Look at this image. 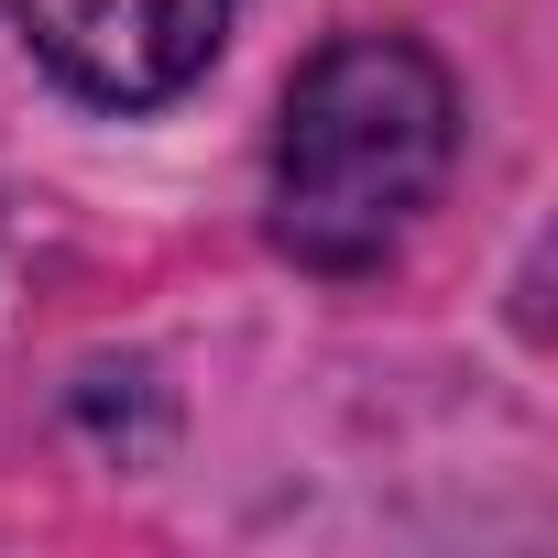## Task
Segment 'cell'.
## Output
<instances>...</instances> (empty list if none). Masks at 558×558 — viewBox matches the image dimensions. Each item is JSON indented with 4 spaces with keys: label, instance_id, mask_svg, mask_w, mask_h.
Segmentation results:
<instances>
[{
    "label": "cell",
    "instance_id": "cell-1",
    "mask_svg": "<svg viewBox=\"0 0 558 558\" xmlns=\"http://www.w3.org/2000/svg\"><path fill=\"white\" fill-rule=\"evenodd\" d=\"M460 154V88L405 34H340L274 121V241L307 274H373Z\"/></svg>",
    "mask_w": 558,
    "mask_h": 558
},
{
    "label": "cell",
    "instance_id": "cell-2",
    "mask_svg": "<svg viewBox=\"0 0 558 558\" xmlns=\"http://www.w3.org/2000/svg\"><path fill=\"white\" fill-rule=\"evenodd\" d=\"M0 23L34 45V66L99 110H154L208 77L230 0H0Z\"/></svg>",
    "mask_w": 558,
    "mask_h": 558
}]
</instances>
